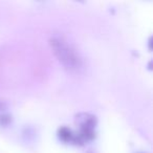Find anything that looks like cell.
Instances as JSON below:
<instances>
[{"label":"cell","mask_w":153,"mask_h":153,"mask_svg":"<svg viewBox=\"0 0 153 153\" xmlns=\"http://www.w3.org/2000/svg\"><path fill=\"white\" fill-rule=\"evenodd\" d=\"M58 135L64 142H69V140H72V135L74 134L71 133L70 129H68L67 127H61L58 130Z\"/></svg>","instance_id":"cell-3"},{"label":"cell","mask_w":153,"mask_h":153,"mask_svg":"<svg viewBox=\"0 0 153 153\" xmlns=\"http://www.w3.org/2000/svg\"><path fill=\"white\" fill-rule=\"evenodd\" d=\"M76 124L80 126L81 128H91L94 129L97 124L96 117L89 114V113H79L76 117Z\"/></svg>","instance_id":"cell-2"},{"label":"cell","mask_w":153,"mask_h":153,"mask_svg":"<svg viewBox=\"0 0 153 153\" xmlns=\"http://www.w3.org/2000/svg\"><path fill=\"white\" fill-rule=\"evenodd\" d=\"M53 53L65 68L70 71H79L83 62L76 49L63 37H53L49 41Z\"/></svg>","instance_id":"cell-1"},{"label":"cell","mask_w":153,"mask_h":153,"mask_svg":"<svg viewBox=\"0 0 153 153\" xmlns=\"http://www.w3.org/2000/svg\"><path fill=\"white\" fill-rule=\"evenodd\" d=\"M7 103H5L4 101L0 100V111H1V110H4V109L7 108Z\"/></svg>","instance_id":"cell-5"},{"label":"cell","mask_w":153,"mask_h":153,"mask_svg":"<svg viewBox=\"0 0 153 153\" xmlns=\"http://www.w3.org/2000/svg\"><path fill=\"white\" fill-rule=\"evenodd\" d=\"M12 121V117L9 114H2L0 115V125L5 126L7 124H10V122Z\"/></svg>","instance_id":"cell-4"}]
</instances>
